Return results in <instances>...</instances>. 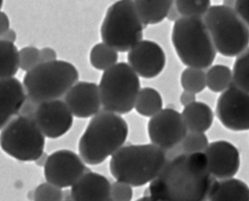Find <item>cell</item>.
Listing matches in <instances>:
<instances>
[{
  "label": "cell",
  "instance_id": "cell-19",
  "mask_svg": "<svg viewBox=\"0 0 249 201\" xmlns=\"http://www.w3.org/2000/svg\"><path fill=\"white\" fill-rule=\"evenodd\" d=\"M208 201H249V186L237 178L214 181Z\"/></svg>",
  "mask_w": 249,
  "mask_h": 201
},
{
  "label": "cell",
  "instance_id": "cell-32",
  "mask_svg": "<svg viewBox=\"0 0 249 201\" xmlns=\"http://www.w3.org/2000/svg\"><path fill=\"white\" fill-rule=\"evenodd\" d=\"M112 201H132L133 188L129 184L123 182H115L111 189Z\"/></svg>",
  "mask_w": 249,
  "mask_h": 201
},
{
  "label": "cell",
  "instance_id": "cell-15",
  "mask_svg": "<svg viewBox=\"0 0 249 201\" xmlns=\"http://www.w3.org/2000/svg\"><path fill=\"white\" fill-rule=\"evenodd\" d=\"M208 170L217 180L234 178L240 168V153L232 143L220 140L210 143L204 152Z\"/></svg>",
  "mask_w": 249,
  "mask_h": 201
},
{
  "label": "cell",
  "instance_id": "cell-20",
  "mask_svg": "<svg viewBox=\"0 0 249 201\" xmlns=\"http://www.w3.org/2000/svg\"><path fill=\"white\" fill-rule=\"evenodd\" d=\"M185 125L190 132L205 133L214 122V113L211 108L203 102H195L184 107L181 113Z\"/></svg>",
  "mask_w": 249,
  "mask_h": 201
},
{
  "label": "cell",
  "instance_id": "cell-2",
  "mask_svg": "<svg viewBox=\"0 0 249 201\" xmlns=\"http://www.w3.org/2000/svg\"><path fill=\"white\" fill-rule=\"evenodd\" d=\"M128 135L126 120L120 115L100 111L90 119L80 139V156L89 165H99L123 147Z\"/></svg>",
  "mask_w": 249,
  "mask_h": 201
},
{
  "label": "cell",
  "instance_id": "cell-16",
  "mask_svg": "<svg viewBox=\"0 0 249 201\" xmlns=\"http://www.w3.org/2000/svg\"><path fill=\"white\" fill-rule=\"evenodd\" d=\"M65 103L76 118L93 117L100 112L102 106L99 86L90 82H77L67 92Z\"/></svg>",
  "mask_w": 249,
  "mask_h": 201
},
{
  "label": "cell",
  "instance_id": "cell-10",
  "mask_svg": "<svg viewBox=\"0 0 249 201\" xmlns=\"http://www.w3.org/2000/svg\"><path fill=\"white\" fill-rule=\"evenodd\" d=\"M216 115L222 125L234 132L249 130V92L233 85L217 100Z\"/></svg>",
  "mask_w": 249,
  "mask_h": 201
},
{
  "label": "cell",
  "instance_id": "cell-9",
  "mask_svg": "<svg viewBox=\"0 0 249 201\" xmlns=\"http://www.w3.org/2000/svg\"><path fill=\"white\" fill-rule=\"evenodd\" d=\"M45 136L34 118H14L0 133V147L10 157L22 162H36L44 152Z\"/></svg>",
  "mask_w": 249,
  "mask_h": 201
},
{
  "label": "cell",
  "instance_id": "cell-3",
  "mask_svg": "<svg viewBox=\"0 0 249 201\" xmlns=\"http://www.w3.org/2000/svg\"><path fill=\"white\" fill-rule=\"evenodd\" d=\"M166 162L164 150L153 144L127 145L112 156L110 171L117 181L141 187L158 176Z\"/></svg>",
  "mask_w": 249,
  "mask_h": 201
},
{
  "label": "cell",
  "instance_id": "cell-40",
  "mask_svg": "<svg viewBox=\"0 0 249 201\" xmlns=\"http://www.w3.org/2000/svg\"><path fill=\"white\" fill-rule=\"evenodd\" d=\"M223 5L226 7H229V8H234L235 1H224Z\"/></svg>",
  "mask_w": 249,
  "mask_h": 201
},
{
  "label": "cell",
  "instance_id": "cell-39",
  "mask_svg": "<svg viewBox=\"0 0 249 201\" xmlns=\"http://www.w3.org/2000/svg\"><path fill=\"white\" fill-rule=\"evenodd\" d=\"M49 156H50V155H48V154L43 152L42 155L36 161V164L37 166H42V167H44L46 161H48V159H49Z\"/></svg>",
  "mask_w": 249,
  "mask_h": 201
},
{
  "label": "cell",
  "instance_id": "cell-12",
  "mask_svg": "<svg viewBox=\"0 0 249 201\" xmlns=\"http://www.w3.org/2000/svg\"><path fill=\"white\" fill-rule=\"evenodd\" d=\"M43 168L46 181L61 189L71 187L87 170L81 156L68 149L51 154Z\"/></svg>",
  "mask_w": 249,
  "mask_h": 201
},
{
  "label": "cell",
  "instance_id": "cell-25",
  "mask_svg": "<svg viewBox=\"0 0 249 201\" xmlns=\"http://www.w3.org/2000/svg\"><path fill=\"white\" fill-rule=\"evenodd\" d=\"M206 86L214 92H223L233 86L232 71L224 65L211 67L206 73Z\"/></svg>",
  "mask_w": 249,
  "mask_h": 201
},
{
  "label": "cell",
  "instance_id": "cell-26",
  "mask_svg": "<svg viewBox=\"0 0 249 201\" xmlns=\"http://www.w3.org/2000/svg\"><path fill=\"white\" fill-rule=\"evenodd\" d=\"M232 75L233 85L249 92V48L236 57Z\"/></svg>",
  "mask_w": 249,
  "mask_h": 201
},
{
  "label": "cell",
  "instance_id": "cell-42",
  "mask_svg": "<svg viewBox=\"0 0 249 201\" xmlns=\"http://www.w3.org/2000/svg\"><path fill=\"white\" fill-rule=\"evenodd\" d=\"M2 6H3V1H2V0H0V11H1Z\"/></svg>",
  "mask_w": 249,
  "mask_h": 201
},
{
  "label": "cell",
  "instance_id": "cell-13",
  "mask_svg": "<svg viewBox=\"0 0 249 201\" xmlns=\"http://www.w3.org/2000/svg\"><path fill=\"white\" fill-rule=\"evenodd\" d=\"M34 119L42 134L50 139H57L66 135L73 124L71 112L65 101L61 100L37 105Z\"/></svg>",
  "mask_w": 249,
  "mask_h": 201
},
{
  "label": "cell",
  "instance_id": "cell-35",
  "mask_svg": "<svg viewBox=\"0 0 249 201\" xmlns=\"http://www.w3.org/2000/svg\"><path fill=\"white\" fill-rule=\"evenodd\" d=\"M10 29V20L8 15L3 12L0 11V37H1L6 32Z\"/></svg>",
  "mask_w": 249,
  "mask_h": 201
},
{
  "label": "cell",
  "instance_id": "cell-7",
  "mask_svg": "<svg viewBox=\"0 0 249 201\" xmlns=\"http://www.w3.org/2000/svg\"><path fill=\"white\" fill-rule=\"evenodd\" d=\"M144 28L134 1L120 0L107 8L101 26V37L116 52L127 53L143 40Z\"/></svg>",
  "mask_w": 249,
  "mask_h": 201
},
{
  "label": "cell",
  "instance_id": "cell-11",
  "mask_svg": "<svg viewBox=\"0 0 249 201\" xmlns=\"http://www.w3.org/2000/svg\"><path fill=\"white\" fill-rule=\"evenodd\" d=\"M182 115L167 108L152 117L148 123V134L153 145L162 150H170L182 143L187 135Z\"/></svg>",
  "mask_w": 249,
  "mask_h": 201
},
{
  "label": "cell",
  "instance_id": "cell-28",
  "mask_svg": "<svg viewBox=\"0 0 249 201\" xmlns=\"http://www.w3.org/2000/svg\"><path fill=\"white\" fill-rule=\"evenodd\" d=\"M174 3L182 18H203L211 7L209 0H178Z\"/></svg>",
  "mask_w": 249,
  "mask_h": 201
},
{
  "label": "cell",
  "instance_id": "cell-1",
  "mask_svg": "<svg viewBox=\"0 0 249 201\" xmlns=\"http://www.w3.org/2000/svg\"><path fill=\"white\" fill-rule=\"evenodd\" d=\"M214 178L204 153L180 154L149 185L153 201H208Z\"/></svg>",
  "mask_w": 249,
  "mask_h": 201
},
{
  "label": "cell",
  "instance_id": "cell-36",
  "mask_svg": "<svg viewBox=\"0 0 249 201\" xmlns=\"http://www.w3.org/2000/svg\"><path fill=\"white\" fill-rule=\"evenodd\" d=\"M196 102V95L194 92L191 91H183V92L180 96V103L184 106L187 107L193 103Z\"/></svg>",
  "mask_w": 249,
  "mask_h": 201
},
{
  "label": "cell",
  "instance_id": "cell-23",
  "mask_svg": "<svg viewBox=\"0 0 249 201\" xmlns=\"http://www.w3.org/2000/svg\"><path fill=\"white\" fill-rule=\"evenodd\" d=\"M18 69L19 51L17 45L0 39V80L13 78Z\"/></svg>",
  "mask_w": 249,
  "mask_h": 201
},
{
  "label": "cell",
  "instance_id": "cell-38",
  "mask_svg": "<svg viewBox=\"0 0 249 201\" xmlns=\"http://www.w3.org/2000/svg\"><path fill=\"white\" fill-rule=\"evenodd\" d=\"M17 38H18L17 33H15L14 30L11 28L8 30V32H6L1 37H0V39L5 40L7 42H11V43H14L15 41H17Z\"/></svg>",
  "mask_w": 249,
  "mask_h": 201
},
{
  "label": "cell",
  "instance_id": "cell-5",
  "mask_svg": "<svg viewBox=\"0 0 249 201\" xmlns=\"http://www.w3.org/2000/svg\"><path fill=\"white\" fill-rule=\"evenodd\" d=\"M172 43L175 52L188 68H210L216 57V50L203 18H181L174 22Z\"/></svg>",
  "mask_w": 249,
  "mask_h": 201
},
{
  "label": "cell",
  "instance_id": "cell-4",
  "mask_svg": "<svg viewBox=\"0 0 249 201\" xmlns=\"http://www.w3.org/2000/svg\"><path fill=\"white\" fill-rule=\"evenodd\" d=\"M79 71L66 60H54L39 64L27 72L23 87L27 99L34 104L59 100L77 83Z\"/></svg>",
  "mask_w": 249,
  "mask_h": 201
},
{
  "label": "cell",
  "instance_id": "cell-33",
  "mask_svg": "<svg viewBox=\"0 0 249 201\" xmlns=\"http://www.w3.org/2000/svg\"><path fill=\"white\" fill-rule=\"evenodd\" d=\"M234 10L239 15V18L249 27V0H238L235 1Z\"/></svg>",
  "mask_w": 249,
  "mask_h": 201
},
{
  "label": "cell",
  "instance_id": "cell-8",
  "mask_svg": "<svg viewBox=\"0 0 249 201\" xmlns=\"http://www.w3.org/2000/svg\"><path fill=\"white\" fill-rule=\"evenodd\" d=\"M99 90L105 111L126 115L135 108L141 82L129 64L118 63L103 73Z\"/></svg>",
  "mask_w": 249,
  "mask_h": 201
},
{
  "label": "cell",
  "instance_id": "cell-29",
  "mask_svg": "<svg viewBox=\"0 0 249 201\" xmlns=\"http://www.w3.org/2000/svg\"><path fill=\"white\" fill-rule=\"evenodd\" d=\"M182 149L187 154L204 153L209 145L208 137L204 133H187L182 141Z\"/></svg>",
  "mask_w": 249,
  "mask_h": 201
},
{
  "label": "cell",
  "instance_id": "cell-17",
  "mask_svg": "<svg viewBox=\"0 0 249 201\" xmlns=\"http://www.w3.org/2000/svg\"><path fill=\"white\" fill-rule=\"evenodd\" d=\"M26 99L23 84L18 79L0 80V131L19 114Z\"/></svg>",
  "mask_w": 249,
  "mask_h": 201
},
{
  "label": "cell",
  "instance_id": "cell-24",
  "mask_svg": "<svg viewBox=\"0 0 249 201\" xmlns=\"http://www.w3.org/2000/svg\"><path fill=\"white\" fill-rule=\"evenodd\" d=\"M119 55L114 49L104 42L92 46L89 53V61L92 68L98 71H107L118 64Z\"/></svg>",
  "mask_w": 249,
  "mask_h": 201
},
{
  "label": "cell",
  "instance_id": "cell-6",
  "mask_svg": "<svg viewBox=\"0 0 249 201\" xmlns=\"http://www.w3.org/2000/svg\"><path fill=\"white\" fill-rule=\"evenodd\" d=\"M203 20L218 54L227 57H237L248 49L249 27L234 8L213 5Z\"/></svg>",
  "mask_w": 249,
  "mask_h": 201
},
{
  "label": "cell",
  "instance_id": "cell-41",
  "mask_svg": "<svg viewBox=\"0 0 249 201\" xmlns=\"http://www.w3.org/2000/svg\"><path fill=\"white\" fill-rule=\"evenodd\" d=\"M136 201H153V200L151 199V197H150V196H143V197L139 198V199H138V200H136Z\"/></svg>",
  "mask_w": 249,
  "mask_h": 201
},
{
  "label": "cell",
  "instance_id": "cell-18",
  "mask_svg": "<svg viewBox=\"0 0 249 201\" xmlns=\"http://www.w3.org/2000/svg\"><path fill=\"white\" fill-rule=\"evenodd\" d=\"M112 184L97 172H86L71 186L73 201H112Z\"/></svg>",
  "mask_w": 249,
  "mask_h": 201
},
{
  "label": "cell",
  "instance_id": "cell-37",
  "mask_svg": "<svg viewBox=\"0 0 249 201\" xmlns=\"http://www.w3.org/2000/svg\"><path fill=\"white\" fill-rule=\"evenodd\" d=\"M181 18H182V17H181L180 12L178 11V9H177L175 3H173V5L171 6V8H170V10H169V12H168L167 18H168L170 21L176 22V21H177L178 19H180Z\"/></svg>",
  "mask_w": 249,
  "mask_h": 201
},
{
  "label": "cell",
  "instance_id": "cell-22",
  "mask_svg": "<svg viewBox=\"0 0 249 201\" xmlns=\"http://www.w3.org/2000/svg\"><path fill=\"white\" fill-rule=\"evenodd\" d=\"M136 112L144 117L152 118L163 110V99L160 92L153 88H143L140 91L136 104Z\"/></svg>",
  "mask_w": 249,
  "mask_h": 201
},
{
  "label": "cell",
  "instance_id": "cell-14",
  "mask_svg": "<svg viewBox=\"0 0 249 201\" xmlns=\"http://www.w3.org/2000/svg\"><path fill=\"white\" fill-rule=\"evenodd\" d=\"M129 66L141 78L154 79L165 69L166 55L161 45L143 39L128 52Z\"/></svg>",
  "mask_w": 249,
  "mask_h": 201
},
{
  "label": "cell",
  "instance_id": "cell-21",
  "mask_svg": "<svg viewBox=\"0 0 249 201\" xmlns=\"http://www.w3.org/2000/svg\"><path fill=\"white\" fill-rule=\"evenodd\" d=\"M172 0H137L135 8L144 27L158 24L167 18L168 12L173 5Z\"/></svg>",
  "mask_w": 249,
  "mask_h": 201
},
{
  "label": "cell",
  "instance_id": "cell-27",
  "mask_svg": "<svg viewBox=\"0 0 249 201\" xmlns=\"http://www.w3.org/2000/svg\"><path fill=\"white\" fill-rule=\"evenodd\" d=\"M181 86L184 91L198 94L204 91L206 86V73L203 70L187 68L181 73Z\"/></svg>",
  "mask_w": 249,
  "mask_h": 201
},
{
  "label": "cell",
  "instance_id": "cell-30",
  "mask_svg": "<svg viewBox=\"0 0 249 201\" xmlns=\"http://www.w3.org/2000/svg\"><path fill=\"white\" fill-rule=\"evenodd\" d=\"M62 199L64 191L49 182L38 185L34 194V201H62Z\"/></svg>",
  "mask_w": 249,
  "mask_h": 201
},
{
  "label": "cell",
  "instance_id": "cell-31",
  "mask_svg": "<svg viewBox=\"0 0 249 201\" xmlns=\"http://www.w3.org/2000/svg\"><path fill=\"white\" fill-rule=\"evenodd\" d=\"M39 51L36 46H25L19 51V69L29 72L40 64Z\"/></svg>",
  "mask_w": 249,
  "mask_h": 201
},
{
  "label": "cell",
  "instance_id": "cell-34",
  "mask_svg": "<svg viewBox=\"0 0 249 201\" xmlns=\"http://www.w3.org/2000/svg\"><path fill=\"white\" fill-rule=\"evenodd\" d=\"M39 57H40V64L51 63L57 59L56 52L52 48H43L39 51Z\"/></svg>",
  "mask_w": 249,
  "mask_h": 201
}]
</instances>
